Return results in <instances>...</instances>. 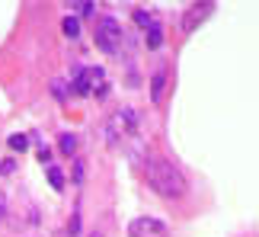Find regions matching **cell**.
Returning a JSON list of instances; mask_svg holds the SVG:
<instances>
[{
  "label": "cell",
  "mask_w": 259,
  "mask_h": 237,
  "mask_svg": "<svg viewBox=\"0 0 259 237\" xmlns=\"http://www.w3.org/2000/svg\"><path fill=\"white\" fill-rule=\"evenodd\" d=\"M4 209H7V195L0 192V215H4Z\"/></svg>",
  "instance_id": "ac0fdd59"
},
{
  "label": "cell",
  "mask_w": 259,
  "mask_h": 237,
  "mask_svg": "<svg viewBox=\"0 0 259 237\" xmlns=\"http://www.w3.org/2000/svg\"><path fill=\"white\" fill-rule=\"evenodd\" d=\"M211 10H214V4H202V7H192V10H189V16H186V23H183V29H186V32H192V29H195L198 23H202V19H205L208 13H211Z\"/></svg>",
  "instance_id": "5b68a950"
},
{
  "label": "cell",
  "mask_w": 259,
  "mask_h": 237,
  "mask_svg": "<svg viewBox=\"0 0 259 237\" xmlns=\"http://www.w3.org/2000/svg\"><path fill=\"white\" fill-rule=\"evenodd\" d=\"M125 42V32H122V23L115 16H103L96 23V45L103 48L106 55H115Z\"/></svg>",
  "instance_id": "7a4b0ae2"
},
{
  "label": "cell",
  "mask_w": 259,
  "mask_h": 237,
  "mask_svg": "<svg viewBox=\"0 0 259 237\" xmlns=\"http://www.w3.org/2000/svg\"><path fill=\"white\" fill-rule=\"evenodd\" d=\"M64 35H71V38L80 35V19H77V16H67L64 19Z\"/></svg>",
  "instance_id": "7c38bea8"
},
{
  "label": "cell",
  "mask_w": 259,
  "mask_h": 237,
  "mask_svg": "<svg viewBox=\"0 0 259 237\" xmlns=\"http://www.w3.org/2000/svg\"><path fill=\"white\" fill-rule=\"evenodd\" d=\"M26 144H29V138H26V135H10V147H13V151L23 154V151H26Z\"/></svg>",
  "instance_id": "5bb4252c"
},
{
  "label": "cell",
  "mask_w": 259,
  "mask_h": 237,
  "mask_svg": "<svg viewBox=\"0 0 259 237\" xmlns=\"http://www.w3.org/2000/svg\"><path fill=\"white\" fill-rule=\"evenodd\" d=\"M83 74H87L90 93H96V100H106V93H109V81H106V71H103V67H83Z\"/></svg>",
  "instance_id": "277c9868"
},
{
  "label": "cell",
  "mask_w": 259,
  "mask_h": 237,
  "mask_svg": "<svg viewBox=\"0 0 259 237\" xmlns=\"http://www.w3.org/2000/svg\"><path fill=\"white\" fill-rule=\"evenodd\" d=\"M135 23H138V26H141V29H147V26H154V23H157V19H154L151 13H147V10H135Z\"/></svg>",
  "instance_id": "4fadbf2b"
},
{
  "label": "cell",
  "mask_w": 259,
  "mask_h": 237,
  "mask_svg": "<svg viewBox=\"0 0 259 237\" xmlns=\"http://www.w3.org/2000/svg\"><path fill=\"white\" fill-rule=\"evenodd\" d=\"M58 147H61V151L71 157V154L77 151V138H74V135H61V138H58Z\"/></svg>",
  "instance_id": "8fae6325"
},
{
  "label": "cell",
  "mask_w": 259,
  "mask_h": 237,
  "mask_svg": "<svg viewBox=\"0 0 259 237\" xmlns=\"http://www.w3.org/2000/svg\"><path fill=\"white\" fill-rule=\"evenodd\" d=\"M52 93H55L58 103H67V96H71V87H67L64 81H55V84H52Z\"/></svg>",
  "instance_id": "30bf717a"
},
{
  "label": "cell",
  "mask_w": 259,
  "mask_h": 237,
  "mask_svg": "<svg viewBox=\"0 0 259 237\" xmlns=\"http://www.w3.org/2000/svg\"><path fill=\"white\" fill-rule=\"evenodd\" d=\"M67 231H71V237H77V234H80V215H74V218H71V224H67Z\"/></svg>",
  "instance_id": "2e32d148"
},
{
  "label": "cell",
  "mask_w": 259,
  "mask_h": 237,
  "mask_svg": "<svg viewBox=\"0 0 259 237\" xmlns=\"http://www.w3.org/2000/svg\"><path fill=\"white\" fill-rule=\"evenodd\" d=\"M144 173H147L151 189L160 192L163 199H183L186 195V176L179 173V167H173L170 161H163V157H151V161L144 164Z\"/></svg>",
  "instance_id": "6da1fadb"
},
{
  "label": "cell",
  "mask_w": 259,
  "mask_h": 237,
  "mask_svg": "<svg viewBox=\"0 0 259 237\" xmlns=\"http://www.w3.org/2000/svg\"><path fill=\"white\" fill-rule=\"evenodd\" d=\"M83 170H87V167L77 161V167H74V183H83Z\"/></svg>",
  "instance_id": "e0dca14e"
},
{
  "label": "cell",
  "mask_w": 259,
  "mask_h": 237,
  "mask_svg": "<svg viewBox=\"0 0 259 237\" xmlns=\"http://www.w3.org/2000/svg\"><path fill=\"white\" fill-rule=\"evenodd\" d=\"M128 237H166V224L157 218H135L128 224Z\"/></svg>",
  "instance_id": "3957f363"
},
{
  "label": "cell",
  "mask_w": 259,
  "mask_h": 237,
  "mask_svg": "<svg viewBox=\"0 0 259 237\" xmlns=\"http://www.w3.org/2000/svg\"><path fill=\"white\" fill-rule=\"evenodd\" d=\"M163 87H166V71L160 67V71H154V77H151V100L154 103L163 100Z\"/></svg>",
  "instance_id": "52a82bcc"
},
{
  "label": "cell",
  "mask_w": 259,
  "mask_h": 237,
  "mask_svg": "<svg viewBox=\"0 0 259 237\" xmlns=\"http://www.w3.org/2000/svg\"><path fill=\"white\" fill-rule=\"evenodd\" d=\"M74 13H80V16H93V13H96V7H93V4H74ZM74 13H71V16H74Z\"/></svg>",
  "instance_id": "9a60e30c"
},
{
  "label": "cell",
  "mask_w": 259,
  "mask_h": 237,
  "mask_svg": "<svg viewBox=\"0 0 259 237\" xmlns=\"http://www.w3.org/2000/svg\"><path fill=\"white\" fill-rule=\"evenodd\" d=\"M71 93L74 96H90V84H87V74H83V67H74L71 71Z\"/></svg>",
  "instance_id": "8992f818"
},
{
  "label": "cell",
  "mask_w": 259,
  "mask_h": 237,
  "mask_svg": "<svg viewBox=\"0 0 259 237\" xmlns=\"http://www.w3.org/2000/svg\"><path fill=\"white\" fill-rule=\"evenodd\" d=\"M48 183H52L58 192L64 189V170H61V167H48Z\"/></svg>",
  "instance_id": "9c48e42d"
},
{
  "label": "cell",
  "mask_w": 259,
  "mask_h": 237,
  "mask_svg": "<svg viewBox=\"0 0 259 237\" xmlns=\"http://www.w3.org/2000/svg\"><path fill=\"white\" fill-rule=\"evenodd\" d=\"M163 45V29H160V23H154V26H147V48H160Z\"/></svg>",
  "instance_id": "ba28073f"
}]
</instances>
